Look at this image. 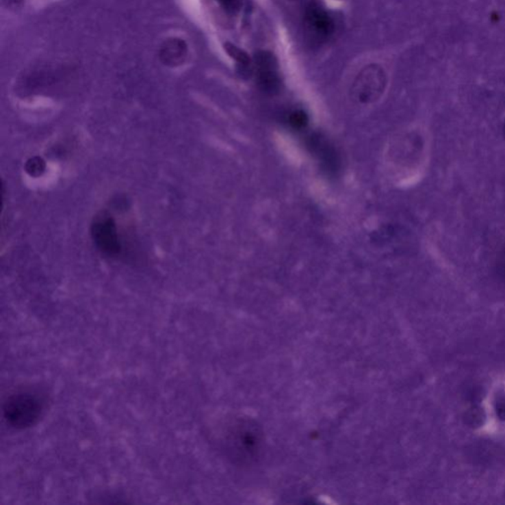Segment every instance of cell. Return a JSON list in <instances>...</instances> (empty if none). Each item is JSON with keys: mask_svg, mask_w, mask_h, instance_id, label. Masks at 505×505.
Returning <instances> with one entry per match:
<instances>
[{"mask_svg": "<svg viewBox=\"0 0 505 505\" xmlns=\"http://www.w3.org/2000/svg\"><path fill=\"white\" fill-rule=\"evenodd\" d=\"M256 73L259 85L266 92L274 93L281 86L278 62L269 51L256 55Z\"/></svg>", "mask_w": 505, "mask_h": 505, "instance_id": "5", "label": "cell"}, {"mask_svg": "<svg viewBox=\"0 0 505 505\" xmlns=\"http://www.w3.org/2000/svg\"><path fill=\"white\" fill-rule=\"evenodd\" d=\"M225 50L227 51L228 55L230 57H233L236 60L237 64H238L241 71H244L245 68H250V66H251V60H250L244 51L240 50V49L237 48L233 44H227L225 46Z\"/></svg>", "mask_w": 505, "mask_h": 505, "instance_id": "8", "label": "cell"}, {"mask_svg": "<svg viewBox=\"0 0 505 505\" xmlns=\"http://www.w3.org/2000/svg\"><path fill=\"white\" fill-rule=\"evenodd\" d=\"M185 53V46L184 42L180 40H171L167 42L161 51V57L165 62L168 64H176L182 60Z\"/></svg>", "mask_w": 505, "mask_h": 505, "instance_id": "7", "label": "cell"}, {"mask_svg": "<svg viewBox=\"0 0 505 505\" xmlns=\"http://www.w3.org/2000/svg\"><path fill=\"white\" fill-rule=\"evenodd\" d=\"M428 138L421 129H410L398 135L391 145V161L404 177L417 175L428 157Z\"/></svg>", "mask_w": 505, "mask_h": 505, "instance_id": "1", "label": "cell"}, {"mask_svg": "<svg viewBox=\"0 0 505 505\" xmlns=\"http://www.w3.org/2000/svg\"><path fill=\"white\" fill-rule=\"evenodd\" d=\"M29 165L30 166L28 167V171H32L33 174L35 173V172H38L39 173L41 170H42V167L41 166V162H40V160L35 161L32 160V163H29Z\"/></svg>", "mask_w": 505, "mask_h": 505, "instance_id": "10", "label": "cell"}, {"mask_svg": "<svg viewBox=\"0 0 505 505\" xmlns=\"http://www.w3.org/2000/svg\"><path fill=\"white\" fill-rule=\"evenodd\" d=\"M218 1L229 12H235L240 6V0H218Z\"/></svg>", "mask_w": 505, "mask_h": 505, "instance_id": "9", "label": "cell"}, {"mask_svg": "<svg viewBox=\"0 0 505 505\" xmlns=\"http://www.w3.org/2000/svg\"><path fill=\"white\" fill-rule=\"evenodd\" d=\"M385 88V75L378 66H371L362 71L352 86V97L361 104L376 101Z\"/></svg>", "mask_w": 505, "mask_h": 505, "instance_id": "4", "label": "cell"}, {"mask_svg": "<svg viewBox=\"0 0 505 505\" xmlns=\"http://www.w3.org/2000/svg\"><path fill=\"white\" fill-rule=\"evenodd\" d=\"M303 20L306 35L312 44H323L334 34V19L317 2H310L306 5Z\"/></svg>", "mask_w": 505, "mask_h": 505, "instance_id": "3", "label": "cell"}, {"mask_svg": "<svg viewBox=\"0 0 505 505\" xmlns=\"http://www.w3.org/2000/svg\"><path fill=\"white\" fill-rule=\"evenodd\" d=\"M40 402L29 394H17L9 398L4 404V417L9 424L17 428L32 426L41 413Z\"/></svg>", "mask_w": 505, "mask_h": 505, "instance_id": "2", "label": "cell"}, {"mask_svg": "<svg viewBox=\"0 0 505 505\" xmlns=\"http://www.w3.org/2000/svg\"><path fill=\"white\" fill-rule=\"evenodd\" d=\"M92 237L96 246L101 251L115 255L120 251L117 227L115 221L109 216H102L96 219L92 225Z\"/></svg>", "mask_w": 505, "mask_h": 505, "instance_id": "6", "label": "cell"}]
</instances>
